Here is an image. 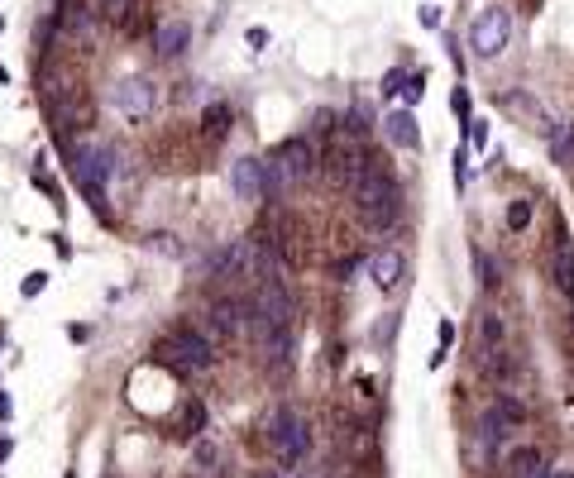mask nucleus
Masks as SVG:
<instances>
[{
	"label": "nucleus",
	"mask_w": 574,
	"mask_h": 478,
	"mask_svg": "<svg viewBox=\"0 0 574 478\" xmlns=\"http://www.w3.org/2000/svg\"><path fill=\"white\" fill-rule=\"evenodd\" d=\"M383 134H388V144H393V149H407V153L422 149V130H416V115L407 106L388 110V115H383Z\"/></svg>",
	"instance_id": "obj_13"
},
{
	"label": "nucleus",
	"mask_w": 574,
	"mask_h": 478,
	"mask_svg": "<svg viewBox=\"0 0 574 478\" xmlns=\"http://www.w3.org/2000/svg\"><path fill=\"white\" fill-rule=\"evenodd\" d=\"M273 158L283 163L287 182H306V177H316V167H321V158H316V149H312V139H306V134H292V139H283Z\"/></svg>",
	"instance_id": "obj_7"
},
{
	"label": "nucleus",
	"mask_w": 574,
	"mask_h": 478,
	"mask_svg": "<svg viewBox=\"0 0 574 478\" xmlns=\"http://www.w3.org/2000/svg\"><path fill=\"white\" fill-rule=\"evenodd\" d=\"M402 87H407V77H402V73H398V67H393V73H388V77H383V87H378V91H383V96H398Z\"/></svg>",
	"instance_id": "obj_32"
},
{
	"label": "nucleus",
	"mask_w": 574,
	"mask_h": 478,
	"mask_svg": "<svg viewBox=\"0 0 574 478\" xmlns=\"http://www.w3.org/2000/svg\"><path fill=\"white\" fill-rule=\"evenodd\" d=\"M163 354L173 359L182 373H201V369L216 363V340L206 330H197V326H173L167 340H163Z\"/></svg>",
	"instance_id": "obj_4"
},
{
	"label": "nucleus",
	"mask_w": 574,
	"mask_h": 478,
	"mask_svg": "<svg viewBox=\"0 0 574 478\" xmlns=\"http://www.w3.org/2000/svg\"><path fill=\"white\" fill-rule=\"evenodd\" d=\"M149 249H158V254H173V259H182L177 235H149Z\"/></svg>",
	"instance_id": "obj_31"
},
{
	"label": "nucleus",
	"mask_w": 574,
	"mask_h": 478,
	"mask_svg": "<svg viewBox=\"0 0 574 478\" xmlns=\"http://www.w3.org/2000/svg\"><path fill=\"white\" fill-rule=\"evenodd\" d=\"M259 306L263 316L273 320L278 330H292V320H297V302H292V292H287V283L278 277V283H263V287H254V297H249Z\"/></svg>",
	"instance_id": "obj_8"
},
{
	"label": "nucleus",
	"mask_w": 574,
	"mask_h": 478,
	"mask_svg": "<svg viewBox=\"0 0 574 478\" xmlns=\"http://www.w3.org/2000/svg\"><path fill=\"white\" fill-rule=\"evenodd\" d=\"M493 406H498L502 416H512L517 426L527 421V402H522V397H512V392H498V397H493Z\"/></svg>",
	"instance_id": "obj_28"
},
{
	"label": "nucleus",
	"mask_w": 574,
	"mask_h": 478,
	"mask_svg": "<svg viewBox=\"0 0 574 478\" xmlns=\"http://www.w3.org/2000/svg\"><path fill=\"white\" fill-rule=\"evenodd\" d=\"M422 91H426V87H422V73H412V77H407V110L422 101Z\"/></svg>",
	"instance_id": "obj_33"
},
{
	"label": "nucleus",
	"mask_w": 574,
	"mask_h": 478,
	"mask_svg": "<svg viewBox=\"0 0 574 478\" xmlns=\"http://www.w3.org/2000/svg\"><path fill=\"white\" fill-rule=\"evenodd\" d=\"M153 106H158V91H153L149 77H124L116 87V110L124 120H149Z\"/></svg>",
	"instance_id": "obj_6"
},
{
	"label": "nucleus",
	"mask_w": 574,
	"mask_h": 478,
	"mask_svg": "<svg viewBox=\"0 0 574 478\" xmlns=\"http://www.w3.org/2000/svg\"><path fill=\"white\" fill-rule=\"evenodd\" d=\"M201 320H206V335H211V340H240L244 335V302L216 297L201 312Z\"/></svg>",
	"instance_id": "obj_9"
},
{
	"label": "nucleus",
	"mask_w": 574,
	"mask_h": 478,
	"mask_svg": "<svg viewBox=\"0 0 574 478\" xmlns=\"http://www.w3.org/2000/svg\"><path fill=\"white\" fill-rule=\"evenodd\" d=\"M551 163L555 167H574V120H560L551 134Z\"/></svg>",
	"instance_id": "obj_19"
},
{
	"label": "nucleus",
	"mask_w": 574,
	"mask_h": 478,
	"mask_svg": "<svg viewBox=\"0 0 574 478\" xmlns=\"http://www.w3.org/2000/svg\"><path fill=\"white\" fill-rule=\"evenodd\" d=\"M263 349H269V369H283V363H292V330H278Z\"/></svg>",
	"instance_id": "obj_24"
},
{
	"label": "nucleus",
	"mask_w": 574,
	"mask_h": 478,
	"mask_svg": "<svg viewBox=\"0 0 574 478\" xmlns=\"http://www.w3.org/2000/svg\"><path fill=\"white\" fill-rule=\"evenodd\" d=\"M230 192L240 201H269V173H263V158L244 153V158L230 163Z\"/></svg>",
	"instance_id": "obj_5"
},
{
	"label": "nucleus",
	"mask_w": 574,
	"mask_h": 478,
	"mask_svg": "<svg viewBox=\"0 0 574 478\" xmlns=\"http://www.w3.org/2000/svg\"><path fill=\"white\" fill-rule=\"evenodd\" d=\"M44 283H48V273H30V277H24V297H39Z\"/></svg>",
	"instance_id": "obj_34"
},
{
	"label": "nucleus",
	"mask_w": 574,
	"mask_h": 478,
	"mask_svg": "<svg viewBox=\"0 0 574 478\" xmlns=\"http://www.w3.org/2000/svg\"><path fill=\"white\" fill-rule=\"evenodd\" d=\"M263 435H269V445H273V455L283 469H297V464L312 455V431H306V421L292 412L287 402H278L273 412H269V426H263Z\"/></svg>",
	"instance_id": "obj_2"
},
{
	"label": "nucleus",
	"mask_w": 574,
	"mask_h": 478,
	"mask_svg": "<svg viewBox=\"0 0 574 478\" xmlns=\"http://www.w3.org/2000/svg\"><path fill=\"white\" fill-rule=\"evenodd\" d=\"M364 269H369V277L383 292H393L402 283V254H398V249H373V254L364 259Z\"/></svg>",
	"instance_id": "obj_15"
},
{
	"label": "nucleus",
	"mask_w": 574,
	"mask_h": 478,
	"mask_svg": "<svg viewBox=\"0 0 574 478\" xmlns=\"http://www.w3.org/2000/svg\"><path fill=\"white\" fill-rule=\"evenodd\" d=\"M479 335H484V349H502V340H508L502 316L498 312H479Z\"/></svg>",
	"instance_id": "obj_23"
},
{
	"label": "nucleus",
	"mask_w": 574,
	"mask_h": 478,
	"mask_svg": "<svg viewBox=\"0 0 574 478\" xmlns=\"http://www.w3.org/2000/svg\"><path fill=\"white\" fill-rule=\"evenodd\" d=\"M474 273H479V283H484L488 292H493V287L502 283V277H498V263H493V259H488V254H484V249H474Z\"/></svg>",
	"instance_id": "obj_27"
},
{
	"label": "nucleus",
	"mask_w": 574,
	"mask_h": 478,
	"mask_svg": "<svg viewBox=\"0 0 574 478\" xmlns=\"http://www.w3.org/2000/svg\"><path fill=\"white\" fill-rule=\"evenodd\" d=\"M244 263H249L244 239H230V244L216 249V254H206V273L220 277V283H230V277H244Z\"/></svg>",
	"instance_id": "obj_12"
},
{
	"label": "nucleus",
	"mask_w": 574,
	"mask_h": 478,
	"mask_svg": "<svg viewBox=\"0 0 574 478\" xmlns=\"http://www.w3.org/2000/svg\"><path fill=\"white\" fill-rule=\"evenodd\" d=\"M58 30H81V20H87V5L81 0H58Z\"/></svg>",
	"instance_id": "obj_25"
},
{
	"label": "nucleus",
	"mask_w": 574,
	"mask_h": 478,
	"mask_svg": "<svg viewBox=\"0 0 574 478\" xmlns=\"http://www.w3.org/2000/svg\"><path fill=\"white\" fill-rule=\"evenodd\" d=\"M58 120H63V130H81V124L91 120L87 96H63V101H58Z\"/></svg>",
	"instance_id": "obj_21"
},
{
	"label": "nucleus",
	"mask_w": 574,
	"mask_h": 478,
	"mask_svg": "<svg viewBox=\"0 0 574 478\" xmlns=\"http://www.w3.org/2000/svg\"><path fill=\"white\" fill-rule=\"evenodd\" d=\"M192 44V24L187 20H163L158 30H153V53L158 58H182Z\"/></svg>",
	"instance_id": "obj_14"
},
{
	"label": "nucleus",
	"mask_w": 574,
	"mask_h": 478,
	"mask_svg": "<svg viewBox=\"0 0 574 478\" xmlns=\"http://www.w3.org/2000/svg\"><path fill=\"white\" fill-rule=\"evenodd\" d=\"M0 421H10V397L0 392Z\"/></svg>",
	"instance_id": "obj_39"
},
{
	"label": "nucleus",
	"mask_w": 574,
	"mask_h": 478,
	"mask_svg": "<svg viewBox=\"0 0 574 478\" xmlns=\"http://www.w3.org/2000/svg\"><path fill=\"white\" fill-rule=\"evenodd\" d=\"M230 130H235V110H230L226 101H211V106L201 110V134L211 139V144H220Z\"/></svg>",
	"instance_id": "obj_18"
},
{
	"label": "nucleus",
	"mask_w": 574,
	"mask_h": 478,
	"mask_svg": "<svg viewBox=\"0 0 574 478\" xmlns=\"http://www.w3.org/2000/svg\"><path fill=\"white\" fill-rule=\"evenodd\" d=\"M545 269H551V283L565 292V297L574 302V244L565 235L551 239V254H545Z\"/></svg>",
	"instance_id": "obj_11"
},
{
	"label": "nucleus",
	"mask_w": 574,
	"mask_h": 478,
	"mask_svg": "<svg viewBox=\"0 0 574 478\" xmlns=\"http://www.w3.org/2000/svg\"><path fill=\"white\" fill-rule=\"evenodd\" d=\"M197 478H230V474H226V469H201Z\"/></svg>",
	"instance_id": "obj_40"
},
{
	"label": "nucleus",
	"mask_w": 574,
	"mask_h": 478,
	"mask_svg": "<svg viewBox=\"0 0 574 478\" xmlns=\"http://www.w3.org/2000/svg\"><path fill=\"white\" fill-rule=\"evenodd\" d=\"M455 115L469 120V96H465V91H455Z\"/></svg>",
	"instance_id": "obj_37"
},
{
	"label": "nucleus",
	"mask_w": 574,
	"mask_h": 478,
	"mask_svg": "<svg viewBox=\"0 0 574 478\" xmlns=\"http://www.w3.org/2000/svg\"><path fill=\"white\" fill-rule=\"evenodd\" d=\"M355 206H359V220L369 225V230H393L398 216H402V187L398 177L383 167V158H373V153H364V167L355 177Z\"/></svg>",
	"instance_id": "obj_1"
},
{
	"label": "nucleus",
	"mask_w": 574,
	"mask_h": 478,
	"mask_svg": "<svg viewBox=\"0 0 574 478\" xmlns=\"http://www.w3.org/2000/svg\"><path fill=\"white\" fill-rule=\"evenodd\" d=\"M192 464H197V474L201 469H216V445L206 440V435H197V445H192Z\"/></svg>",
	"instance_id": "obj_29"
},
{
	"label": "nucleus",
	"mask_w": 574,
	"mask_h": 478,
	"mask_svg": "<svg viewBox=\"0 0 574 478\" xmlns=\"http://www.w3.org/2000/svg\"><path fill=\"white\" fill-rule=\"evenodd\" d=\"M0 30H5V24H0Z\"/></svg>",
	"instance_id": "obj_43"
},
{
	"label": "nucleus",
	"mask_w": 574,
	"mask_h": 478,
	"mask_svg": "<svg viewBox=\"0 0 574 478\" xmlns=\"http://www.w3.org/2000/svg\"><path fill=\"white\" fill-rule=\"evenodd\" d=\"M177 431L187 435V440H197V435H206V406L192 397V402H182V412H177Z\"/></svg>",
	"instance_id": "obj_22"
},
{
	"label": "nucleus",
	"mask_w": 574,
	"mask_h": 478,
	"mask_svg": "<svg viewBox=\"0 0 574 478\" xmlns=\"http://www.w3.org/2000/svg\"><path fill=\"white\" fill-rule=\"evenodd\" d=\"M335 130H340V115H335V110H316V115H312V134H335Z\"/></svg>",
	"instance_id": "obj_30"
},
{
	"label": "nucleus",
	"mask_w": 574,
	"mask_h": 478,
	"mask_svg": "<svg viewBox=\"0 0 574 478\" xmlns=\"http://www.w3.org/2000/svg\"><path fill=\"white\" fill-rule=\"evenodd\" d=\"M512 44V10L508 5H484L479 15L469 20V53L479 63L502 58V48Z\"/></svg>",
	"instance_id": "obj_3"
},
{
	"label": "nucleus",
	"mask_w": 574,
	"mask_h": 478,
	"mask_svg": "<svg viewBox=\"0 0 574 478\" xmlns=\"http://www.w3.org/2000/svg\"><path fill=\"white\" fill-rule=\"evenodd\" d=\"M345 124H340V130L349 134V139H355V144H364V139H369L373 130H378V120H373V110L369 106H355V110H349V115H340Z\"/></svg>",
	"instance_id": "obj_20"
},
{
	"label": "nucleus",
	"mask_w": 574,
	"mask_h": 478,
	"mask_svg": "<svg viewBox=\"0 0 574 478\" xmlns=\"http://www.w3.org/2000/svg\"><path fill=\"white\" fill-rule=\"evenodd\" d=\"M416 20H422L426 30H441V10L436 5H422V15H416Z\"/></svg>",
	"instance_id": "obj_36"
},
{
	"label": "nucleus",
	"mask_w": 574,
	"mask_h": 478,
	"mask_svg": "<svg viewBox=\"0 0 574 478\" xmlns=\"http://www.w3.org/2000/svg\"><path fill=\"white\" fill-rule=\"evenodd\" d=\"M474 431H479V449H484L488 459H493V455H502V449L512 445L517 421H512V416H502L498 406H484V412H479V426H474Z\"/></svg>",
	"instance_id": "obj_10"
},
{
	"label": "nucleus",
	"mask_w": 574,
	"mask_h": 478,
	"mask_svg": "<svg viewBox=\"0 0 574 478\" xmlns=\"http://www.w3.org/2000/svg\"><path fill=\"white\" fill-rule=\"evenodd\" d=\"M10 449H15V440H10V435H0V464L10 459Z\"/></svg>",
	"instance_id": "obj_38"
},
{
	"label": "nucleus",
	"mask_w": 574,
	"mask_h": 478,
	"mask_svg": "<svg viewBox=\"0 0 574 478\" xmlns=\"http://www.w3.org/2000/svg\"><path fill=\"white\" fill-rule=\"evenodd\" d=\"M124 5H130V0H101V15L106 20H124Z\"/></svg>",
	"instance_id": "obj_35"
},
{
	"label": "nucleus",
	"mask_w": 574,
	"mask_h": 478,
	"mask_svg": "<svg viewBox=\"0 0 574 478\" xmlns=\"http://www.w3.org/2000/svg\"><path fill=\"white\" fill-rule=\"evenodd\" d=\"M502 220H508V230H512V235H522L527 225H531V201H527V196L508 201V216H502Z\"/></svg>",
	"instance_id": "obj_26"
},
{
	"label": "nucleus",
	"mask_w": 574,
	"mask_h": 478,
	"mask_svg": "<svg viewBox=\"0 0 574 478\" xmlns=\"http://www.w3.org/2000/svg\"><path fill=\"white\" fill-rule=\"evenodd\" d=\"M502 106H508V110H522V115L531 120V130L555 134V124H551V115H545V106L536 101V96H527V91H508V96H502Z\"/></svg>",
	"instance_id": "obj_17"
},
{
	"label": "nucleus",
	"mask_w": 574,
	"mask_h": 478,
	"mask_svg": "<svg viewBox=\"0 0 574 478\" xmlns=\"http://www.w3.org/2000/svg\"><path fill=\"white\" fill-rule=\"evenodd\" d=\"M259 478H287V469H263Z\"/></svg>",
	"instance_id": "obj_41"
},
{
	"label": "nucleus",
	"mask_w": 574,
	"mask_h": 478,
	"mask_svg": "<svg viewBox=\"0 0 574 478\" xmlns=\"http://www.w3.org/2000/svg\"><path fill=\"white\" fill-rule=\"evenodd\" d=\"M508 469H512V478H555V469L545 464V455L536 445H512L508 449Z\"/></svg>",
	"instance_id": "obj_16"
},
{
	"label": "nucleus",
	"mask_w": 574,
	"mask_h": 478,
	"mask_svg": "<svg viewBox=\"0 0 574 478\" xmlns=\"http://www.w3.org/2000/svg\"><path fill=\"white\" fill-rule=\"evenodd\" d=\"M287 478H312V474H287Z\"/></svg>",
	"instance_id": "obj_42"
}]
</instances>
